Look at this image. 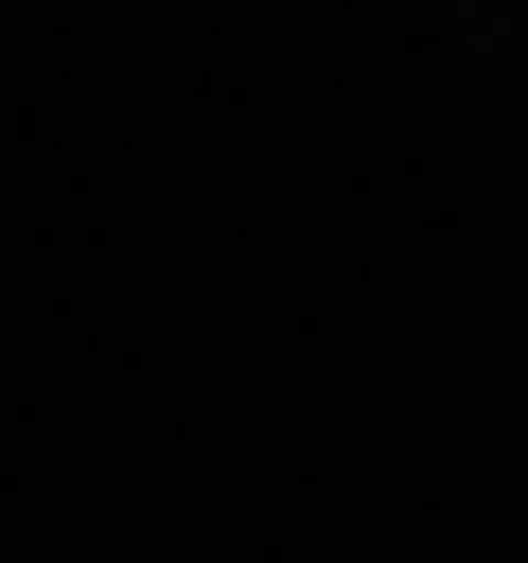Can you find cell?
I'll return each instance as SVG.
<instances>
[]
</instances>
